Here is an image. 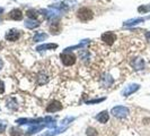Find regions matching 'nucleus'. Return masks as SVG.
<instances>
[{"label": "nucleus", "instance_id": "nucleus-27", "mask_svg": "<svg viewBox=\"0 0 150 136\" xmlns=\"http://www.w3.org/2000/svg\"><path fill=\"white\" fill-rule=\"evenodd\" d=\"M5 130H6V123L2 121V120H0V134L4 133Z\"/></svg>", "mask_w": 150, "mask_h": 136}, {"label": "nucleus", "instance_id": "nucleus-23", "mask_svg": "<svg viewBox=\"0 0 150 136\" xmlns=\"http://www.w3.org/2000/svg\"><path fill=\"white\" fill-rule=\"evenodd\" d=\"M86 134H87V136H97L98 135V132H97L95 128L88 127L87 130H86Z\"/></svg>", "mask_w": 150, "mask_h": 136}, {"label": "nucleus", "instance_id": "nucleus-29", "mask_svg": "<svg viewBox=\"0 0 150 136\" xmlns=\"http://www.w3.org/2000/svg\"><path fill=\"white\" fill-rule=\"evenodd\" d=\"M146 39H147V41L150 42V32H147V33H146Z\"/></svg>", "mask_w": 150, "mask_h": 136}, {"label": "nucleus", "instance_id": "nucleus-21", "mask_svg": "<svg viewBox=\"0 0 150 136\" xmlns=\"http://www.w3.org/2000/svg\"><path fill=\"white\" fill-rule=\"evenodd\" d=\"M26 15L29 17V19H35V18L37 17V13H36L35 9H28V10L26 11Z\"/></svg>", "mask_w": 150, "mask_h": 136}, {"label": "nucleus", "instance_id": "nucleus-19", "mask_svg": "<svg viewBox=\"0 0 150 136\" xmlns=\"http://www.w3.org/2000/svg\"><path fill=\"white\" fill-rule=\"evenodd\" d=\"M44 124H42V125H37V126H33V127H31L27 132H26V135H32V134H35V133H37V132H40L42 130L43 128H44Z\"/></svg>", "mask_w": 150, "mask_h": 136}, {"label": "nucleus", "instance_id": "nucleus-2", "mask_svg": "<svg viewBox=\"0 0 150 136\" xmlns=\"http://www.w3.org/2000/svg\"><path fill=\"white\" fill-rule=\"evenodd\" d=\"M60 58L64 66H71L76 62V56L74 53H71L70 51H64L63 53H61Z\"/></svg>", "mask_w": 150, "mask_h": 136}, {"label": "nucleus", "instance_id": "nucleus-18", "mask_svg": "<svg viewBox=\"0 0 150 136\" xmlns=\"http://www.w3.org/2000/svg\"><path fill=\"white\" fill-rule=\"evenodd\" d=\"M144 21H146V18H132V19H129V21L124 22V26L137 25V24L142 23V22H144Z\"/></svg>", "mask_w": 150, "mask_h": 136}, {"label": "nucleus", "instance_id": "nucleus-13", "mask_svg": "<svg viewBox=\"0 0 150 136\" xmlns=\"http://www.w3.org/2000/svg\"><path fill=\"white\" fill-rule=\"evenodd\" d=\"M58 48V44L55 43H46V44H42V45H39L36 48L37 51H43V50H52V49H57Z\"/></svg>", "mask_w": 150, "mask_h": 136}, {"label": "nucleus", "instance_id": "nucleus-22", "mask_svg": "<svg viewBox=\"0 0 150 136\" xmlns=\"http://www.w3.org/2000/svg\"><path fill=\"white\" fill-rule=\"evenodd\" d=\"M138 11L141 13V14H146V13H149L150 11V5H143V6H140L138 8Z\"/></svg>", "mask_w": 150, "mask_h": 136}, {"label": "nucleus", "instance_id": "nucleus-10", "mask_svg": "<svg viewBox=\"0 0 150 136\" xmlns=\"http://www.w3.org/2000/svg\"><path fill=\"white\" fill-rule=\"evenodd\" d=\"M6 40H8V41H11V42H14V41H17V39L19 38V31L18 30H10L9 32L6 33Z\"/></svg>", "mask_w": 150, "mask_h": 136}, {"label": "nucleus", "instance_id": "nucleus-30", "mask_svg": "<svg viewBox=\"0 0 150 136\" xmlns=\"http://www.w3.org/2000/svg\"><path fill=\"white\" fill-rule=\"evenodd\" d=\"M4 67V61L0 59V70H1V68Z\"/></svg>", "mask_w": 150, "mask_h": 136}, {"label": "nucleus", "instance_id": "nucleus-26", "mask_svg": "<svg viewBox=\"0 0 150 136\" xmlns=\"http://www.w3.org/2000/svg\"><path fill=\"white\" fill-rule=\"evenodd\" d=\"M105 98H102V99H95V100H89L87 101V104H93V103H100V102L104 101Z\"/></svg>", "mask_w": 150, "mask_h": 136}, {"label": "nucleus", "instance_id": "nucleus-24", "mask_svg": "<svg viewBox=\"0 0 150 136\" xmlns=\"http://www.w3.org/2000/svg\"><path fill=\"white\" fill-rule=\"evenodd\" d=\"M22 134H23V132L20 129H18L16 127L10 128V135L11 136H20Z\"/></svg>", "mask_w": 150, "mask_h": 136}, {"label": "nucleus", "instance_id": "nucleus-17", "mask_svg": "<svg viewBox=\"0 0 150 136\" xmlns=\"http://www.w3.org/2000/svg\"><path fill=\"white\" fill-rule=\"evenodd\" d=\"M40 24L41 23L39 21H36V19H27V21H25V26L27 28H31V30H33L35 27H39Z\"/></svg>", "mask_w": 150, "mask_h": 136}, {"label": "nucleus", "instance_id": "nucleus-14", "mask_svg": "<svg viewBox=\"0 0 150 136\" xmlns=\"http://www.w3.org/2000/svg\"><path fill=\"white\" fill-rule=\"evenodd\" d=\"M109 112L107 111H102L100 113H98L97 116H96V119L102 123V124H105V123H107V120H109Z\"/></svg>", "mask_w": 150, "mask_h": 136}, {"label": "nucleus", "instance_id": "nucleus-9", "mask_svg": "<svg viewBox=\"0 0 150 136\" xmlns=\"http://www.w3.org/2000/svg\"><path fill=\"white\" fill-rule=\"evenodd\" d=\"M9 18L13 21H22L23 19V13L20 9H13L9 13Z\"/></svg>", "mask_w": 150, "mask_h": 136}, {"label": "nucleus", "instance_id": "nucleus-12", "mask_svg": "<svg viewBox=\"0 0 150 136\" xmlns=\"http://www.w3.org/2000/svg\"><path fill=\"white\" fill-rule=\"evenodd\" d=\"M43 124L45 125V127L51 128V129L55 128V126H57V121H55V119L50 117V116H46V117L44 118V123H43Z\"/></svg>", "mask_w": 150, "mask_h": 136}, {"label": "nucleus", "instance_id": "nucleus-11", "mask_svg": "<svg viewBox=\"0 0 150 136\" xmlns=\"http://www.w3.org/2000/svg\"><path fill=\"white\" fill-rule=\"evenodd\" d=\"M131 66L135 69V70H141L144 68V61L141 58H135L134 60L131 61Z\"/></svg>", "mask_w": 150, "mask_h": 136}, {"label": "nucleus", "instance_id": "nucleus-7", "mask_svg": "<svg viewBox=\"0 0 150 136\" xmlns=\"http://www.w3.org/2000/svg\"><path fill=\"white\" fill-rule=\"evenodd\" d=\"M44 121V118H37V119H28V118H19L16 120L18 125H25V124H35L37 125L39 123Z\"/></svg>", "mask_w": 150, "mask_h": 136}, {"label": "nucleus", "instance_id": "nucleus-4", "mask_svg": "<svg viewBox=\"0 0 150 136\" xmlns=\"http://www.w3.org/2000/svg\"><path fill=\"white\" fill-rule=\"evenodd\" d=\"M111 113L114 117H117V118H125L129 115V109L126 107H123V106H117V107H114L111 110Z\"/></svg>", "mask_w": 150, "mask_h": 136}, {"label": "nucleus", "instance_id": "nucleus-32", "mask_svg": "<svg viewBox=\"0 0 150 136\" xmlns=\"http://www.w3.org/2000/svg\"><path fill=\"white\" fill-rule=\"evenodd\" d=\"M0 22H1V19H0Z\"/></svg>", "mask_w": 150, "mask_h": 136}, {"label": "nucleus", "instance_id": "nucleus-1", "mask_svg": "<svg viewBox=\"0 0 150 136\" xmlns=\"http://www.w3.org/2000/svg\"><path fill=\"white\" fill-rule=\"evenodd\" d=\"M93 16H94L93 11L89 8H87V7H83V8H80L77 11V17H78L80 21H83V22H88V21H90L93 18Z\"/></svg>", "mask_w": 150, "mask_h": 136}, {"label": "nucleus", "instance_id": "nucleus-31", "mask_svg": "<svg viewBox=\"0 0 150 136\" xmlns=\"http://www.w3.org/2000/svg\"><path fill=\"white\" fill-rule=\"evenodd\" d=\"M4 11V8H0V13H2Z\"/></svg>", "mask_w": 150, "mask_h": 136}, {"label": "nucleus", "instance_id": "nucleus-28", "mask_svg": "<svg viewBox=\"0 0 150 136\" xmlns=\"http://www.w3.org/2000/svg\"><path fill=\"white\" fill-rule=\"evenodd\" d=\"M5 92V84L2 81H0V94H2Z\"/></svg>", "mask_w": 150, "mask_h": 136}, {"label": "nucleus", "instance_id": "nucleus-25", "mask_svg": "<svg viewBox=\"0 0 150 136\" xmlns=\"http://www.w3.org/2000/svg\"><path fill=\"white\" fill-rule=\"evenodd\" d=\"M75 118L74 117H67V118H64L62 121H61V126H63V127H66L67 125H69L71 121H74Z\"/></svg>", "mask_w": 150, "mask_h": 136}, {"label": "nucleus", "instance_id": "nucleus-6", "mask_svg": "<svg viewBox=\"0 0 150 136\" xmlns=\"http://www.w3.org/2000/svg\"><path fill=\"white\" fill-rule=\"evenodd\" d=\"M139 89H140V85H138V84L128 85V86H125V89L122 91V95H123V96H129V95H131V94L134 93V92H137Z\"/></svg>", "mask_w": 150, "mask_h": 136}, {"label": "nucleus", "instance_id": "nucleus-5", "mask_svg": "<svg viewBox=\"0 0 150 136\" xmlns=\"http://www.w3.org/2000/svg\"><path fill=\"white\" fill-rule=\"evenodd\" d=\"M102 41L106 43L107 45H112L116 41V35L113 32H105V33L102 34Z\"/></svg>", "mask_w": 150, "mask_h": 136}, {"label": "nucleus", "instance_id": "nucleus-8", "mask_svg": "<svg viewBox=\"0 0 150 136\" xmlns=\"http://www.w3.org/2000/svg\"><path fill=\"white\" fill-rule=\"evenodd\" d=\"M62 109V104L59 101H52L48 104L46 107V111L48 112H57V111H60Z\"/></svg>", "mask_w": 150, "mask_h": 136}, {"label": "nucleus", "instance_id": "nucleus-16", "mask_svg": "<svg viewBox=\"0 0 150 136\" xmlns=\"http://www.w3.org/2000/svg\"><path fill=\"white\" fill-rule=\"evenodd\" d=\"M87 44H89V40H83L81 42H79L78 44L74 45V47H69V48H67L64 51H71V50H76V49H81L83 47H86Z\"/></svg>", "mask_w": 150, "mask_h": 136}, {"label": "nucleus", "instance_id": "nucleus-3", "mask_svg": "<svg viewBox=\"0 0 150 136\" xmlns=\"http://www.w3.org/2000/svg\"><path fill=\"white\" fill-rule=\"evenodd\" d=\"M41 13H43V16L45 17L46 19H49V21H55V19H58L59 16H60V14H61V11H59L57 9L54 8H49V9H42Z\"/></svg>", "mask_w": 150, "mask_h": 136}, {"label": "nucleus", "instance_id": "nucleus-20", "mask_svg": "<svg viewBox=\"0 0 150 136\" xmlns=\"http://www.w3.org/2000/svg\"><path fill=\"white\" fill-rule=\"evenodd\" d=\"M48 34H45V33H36L35 35H34V42H41V41H44V40H46L48 39Z\"/></svg>", "mask_w": 150, "mask_h": 136}, {"label": "nucleus", "instance_id": "nucleus-15", "mask_svg": "<svg viewBox=\"0 0 150 136\" xmlns=\"http://www.w3.org/2000/svg\"><path fill=\"white\" fill-rule=\"evenodd\" d=\"M66 129H67V127H62V126H61V128H57V129H54V130L46 132V133H44V134H42V135L40 136H55V135H58V134L63 133Z\"/></svg>", "mask_w": 150, "mask_h": 136}]
</instances>
